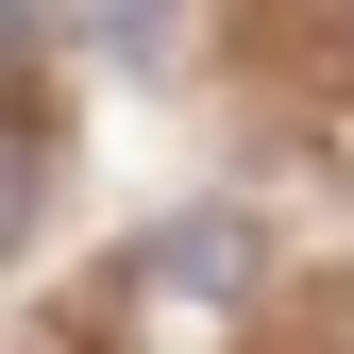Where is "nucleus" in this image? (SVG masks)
Instances as JSON below:
<instances>
[{"mask_svg":"<svg viewBox=\"0 0 354 354\" xmlns=\"http://www.w3.org/2000/svg\"><path fill=\"white\" fill-rule=\"evenodd\" d=\"M169 17H186V0H84V34H102V51H136V68L169 51Z\"/></svg>","mask_w":354,"mask_h":354,"instance_id":"nucleus-1","label":"nucleus"}]
</instances>
